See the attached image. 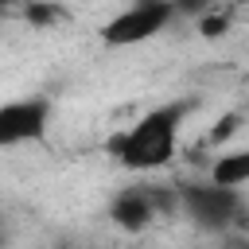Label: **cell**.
Instances as JSON below:
<instances>
[{
	"label": "cell",
	"instance_id": "cell-8",
	"mask_svg": "<svg viewBox=\"0 0 249 249\" xmlns=\"http://www.w3.org/2000/svg\"><path fill=\"white\" fill-rule=\"evenodd\" d=\"M226 27H230V16L226 12H202V19H198V31L206 35V39H218V35H226Z\"/></svg>",
	"mask_w": 249,
	"mask_h": 249
},
{
	"label": "cell",
	"instance_id": "cell-3",
	"mask_svg": "<svg viewBox=\"0 0 249 249\" xmlns=\"http://www.w3.org/2000/svg\"><path fill=\"white\" fill-rule=\"evenodd\" d=\"M171 16H175L171 0H132L124 12H117L101 27V39L109 47H136V43L152 39L156 31H163L171 23Z\"/></svg>",
	"mask_w": 249,
	"mask_h": 249
},
{
	"label": "cell",
	"instance_id": "cell-6",
	"mask_svg": "<svg viewBox=\"0 0 249 249\" xmlns=\"http://www.w3.org/2000/svg\"><path fill=\"white\" fill-rule=\"evenodd\" d=\"M210 183H222V187L249 183V152H226V156H218V163L210 171Z\"/></svg>",
	"mask_w": 249,
	"mask_h": 249
},
{
	"label": "cell",
	"instance_id": "cell-2",
	"mask_svg": "<svg viewBox=\"0 0 249 249\" xmlns=\"http://www.w3.org/2000/svg\"><path fill=\"white\" fill-rule=\"evenodd\" d=\"M183 210L198 230H226L241 218V187L222 183H187L183 187Z\"/></svg>",
	"mask_w": 249,
	"mask_h": 249
},
{
	"label": "cell",
	"instance_id": "cell-7",
	"mask_svg": "<svg viewBox=\"0 0 249 249\" xmlns=\"http://www.w3.org/2000/svg\"><path fill=\"white\" fill-rule=\"evenodd\" d=\"M19 12L31 27H51V23H66V8L54 0H19Z\"/></svg>",
	"mask_w": 249,
	"mask_h": 249
},
{
	"label": "cell",
	"instance_id": "cell-10",
	"mask_svg": "<svg viewBox=\"0 0 249 249\" xmlns=\"http://www.w3.org/2000/svg\"><path fill=\"white\" fill-rule=\"evenodd\" d=\"M171 8L179 16H202L206 8H214V0H171Z\"/></svg>",
	"mask_w": 249,
	"mask_h": 249
},
{
	"label": "cell",
	"instance_id": "cell-1",
	"mask_svg": "<svg viewBox=\"0 0 249 249\" xmlns=\"http://www.w3.org/2000/svg\"><path fill=\"white\" fill-rule=\"evenodd\" d=\"M191 113V101H167V105H156L148 109L132 128L124 132H113L109 136V156L128 167V171H156V167H167L175 160V144H179V128H183V117Z\"/></svg>",
	"mask_w": 249,
	"mask_h": 249
},
{
	"label": "cell",
	"instance_id": "cell-5",
	"mask_svg": "<svg viewBox=\"0 0 249 249\" xmlns=\"http://www.w3.org/2000/svg\"><path fill=\"white\" fill-rule=\"evenodd\" d=\"M167 206V198L163 195H156L152 187H124V191H117L113 195V202H109V218L121 226V230H144L160 210Z\"/></svg>",
	"mask_w": 249,
	"mask_h": 249
},
{
	"label": "cell",
	"instance_id": "cell-4",
	"mask_svg": "<svg viewBox=\"0 0 249 249\" xmlns=\"http://www.w3.org/2000/svg\"><path fill=\"white\" fill-rule=\"evenodd\" d=\"M51 128V101L47 97H19L0 105V148L39 144Z\"/></svg>",
	"mask_w": 249,
	"mask_h": 249
},
{
	"label": "cell",
	"instance_id": "cell-9",
	"mask_svg": "<svg viewBox=\"0 0 249 249\" xmlns=\"http://www.w3.org/2000/svg\"><path fill=\"white\" fill-rule=\"evenodd\" d=\"M237 128H241V113H226V117H222V121L210 128V144H226V140H230Z\"/></svg>",
	"mask_w": 249,
	"mask_h": 249
}]
</instances>
